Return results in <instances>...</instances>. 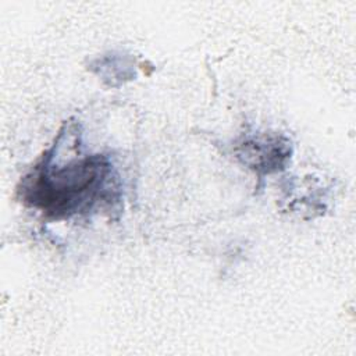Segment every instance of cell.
Here are the masks:
<instances>
[{"label": "cell", "instance_id": "1", "mask_svg": "<svg viewBox=\"0 0 356 356\" xmlns=\"http://www.w3.org/2000/svg\"><path fill=\"white\" fill-rule=\"evenodd\" d=\"M115 172L104 154H85L57 164L47 150L22 181L24 202L61 220L111 204L117 196Z\"/></svg>", "mask_w": 356, "mask_h": 356}, {"label": "cell", "instance_id": "2", "mask_svg": "<svg viewBox=\"0 0 356 356\" xmlns=\"http://www.w3.org/2000/svg\"><path fill=\"white\" fill-rule=\"evenodd\" d=\"M238 157L253 171L271 174L285 168L291 157V143L282 135L256 134L245 136L238 145Z\"/></svg>", "mask_w": 356, "mask_h": 356}]
</instances>
